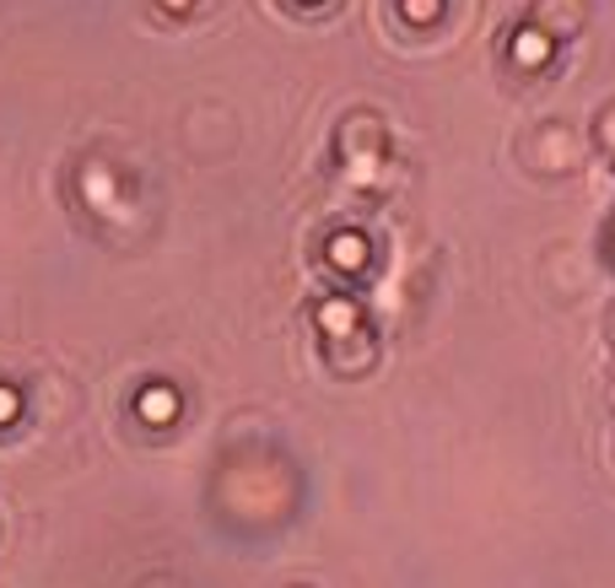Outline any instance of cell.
I'll return each instance as SVG.
<instances>
[{
    "mask_svg": "<svg viewBox=\"0 0 615 588\" xmlns=\"http://www.w3.org/2000/svg\"><path fill=\"white\" fill-rule=\"evenodd\" d=\"M313 318H318V329H324V335H335V340L356 335V302H351V297H329V302H318V308H313Z\"/></svg>",
    "mask_w": 615,
    "mask_h": 588,
    "instance_id": "1",
    "label": "cell"
},
{
    "mask_svg": "<svg viewBox=\"0 0 615 588\" xmlns=\"http://www.w3.org/2000/svg\"><path fill=\"white\" fill-rule=\"evenodd\" d=\"M324 254H329L335 271H367V238L362 233H335L324 243Z\"/></svg>",
    "mask_w": 615,
    "mask_h": 588,
    "instance_id": "2",
    "label": "cell"
},
{
    "mask_svg": "<svg viewBox=\"0 0 615 588\" xmlns=\"http://www.w3.org/2000/svg\"><path fill=\"white\" fill-rule=\"evenodd\" d=\"M136 411H141V422L167 427V422L178 416V395H173L167 384H147V389H141V400H136Z\"/></svg>",
    "mask_w": 615,
    "mask_h": 588,
    "instance_id": "3",
    "label": "cell"
},
{
    "mask_svg": "<svg viewBox=\"0 0 615 588\" xmlns=\"http://www.w3.org/2000/svg\"><path fill=\"white\" fill-rule=\"evenodd\" d=\"M551 49H556V43H551V33H545V27H524V33H513V60H518V65H529V71H535V65H545V60H551Z\"/></svg>",
    "mask_w": 615,
    "mask_h": 588,
    "instance_id": "4",
    "label": "cell"
},
{
    "mask_svg": "<svg viewBox=\"0 0 615 588\" xmlns=\"http://www.w3.org/2000/svg\"><path fill=\"white\" fill-rule=\"evenodd\" d=\"M87 195L98 200V211H109V200H114V178H109L103 167H92V173H87Z\"/></svg>",
    "mask_w": 615,
    "mask_h": 588,
    "instance_id": "5",
    "label": "cell"
},
{
    "mask_svg": "<svg viewBox=\"0 0 615 588\" xmlns=\"http://www.w3.org/2000/svg\"><path fill=\"white\" fill-rule=\"evenodd\" d=\"M346 173H351V184H367V178H378V151H367V157H362V151H356V157H351V167H346Z\"/></svg>",
    "mask_w": 615,
    "mask_h": 588,
    "instance_id": "6",
    "label": "cell"
},
{
    "mask_svg": "<svg viewBox=\"0 0 615 588\" xmlns=\"http://www.w3.org/2000/svg\"><path fill=\"white\" fill-rule=\"evenodd\" d=\"M400 11H405L411 22H432V16L443 11V0H400Z\"/></svg>",
    "mask_w": 615,
    "mask_h": 588,
    "instance_id": "7",
    "label": "cell"
},
{
    "mask_svg": "<svg viewBox=\"0 0 615 588\" xmlns=\"http://www.w3.org/2000/svg\"><path fill=\"white\" fill-rule=\"evenodd\" d=\"M16 416H22V395L11 384H0V427H11Z\"/></svg>",
    "mask_w": 615,
    "mask_h": 588,
    "instance_id": "8",
    "label": "cell"
},
{
    "mask_svg": "<svg viewBox=\"0 0 615 588\" xmlns=\"http://www.w3.org/2000/svg\"><path fill=\"white\" fill-rule=\"evenodd\" d=\"M162 5H167V11H189L194 0H162Z\"/></svg>",
    "mask_w": 615,
    "mask_h": 588,
    "instance_id": "9",
    "label": "cell"
},
{
    "mask_svg": "<svg viewBox=\"0 0 615 588\" xmlns=\"http://www.w3.org/2000/svg\"><path fill=\"white\" fill-rule=\"evenodd\" d=\"M308 5H318V0H308Z\"/></svg>",
    "mask_w": 615,
    "mask_h": 588,
    "instance_id": "10",
    "label": "cell"
}]
</instances>
